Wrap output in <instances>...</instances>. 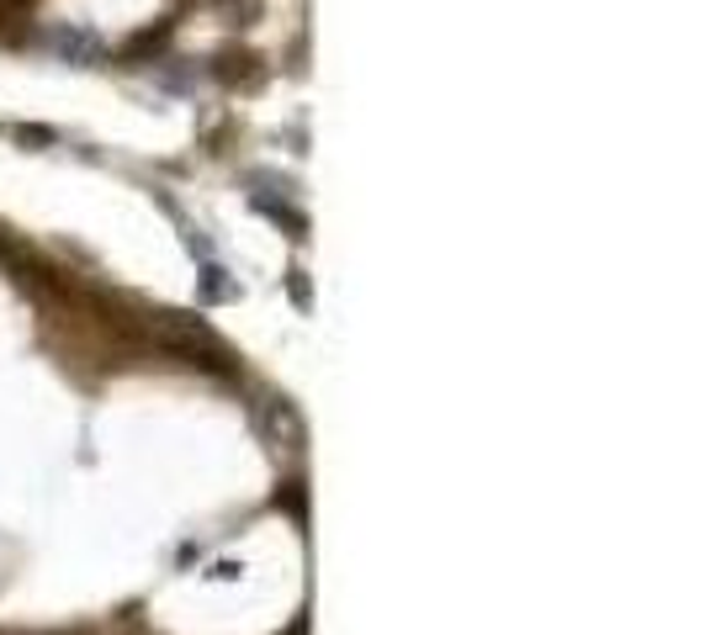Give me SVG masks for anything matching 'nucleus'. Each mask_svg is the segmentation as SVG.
Returning <instances> with one entry per match:
<instances>
[{
	"label": "nucleus",
	"instance_id": "obj_2",
	"mask_svg": "<svg viewBox=\"0 0 705 635\" xmlns=\"http://www.w3.org/2000/svg\"><path fill=\"white\" fill-rule=\"evenodd\" d=\"M255 413H260V429H265V435L276 439L282 450H297V445H302V435H308V429H302V419H297V408H292L287 397L265 393V397H260V408H255Z\"/></svg>",
	"mask_w": 705,
	"mask_h": 635
},
{
	"label": "nucleus",
	"instance_id": "obj_1",
	"mask_svg": "<svg viewBox=\"0 0 705 635\" xmlns=\"http://www.w3.org/2000/svg\"><path fill=\"white\" fill-rule=\"evenodd\" d=\"M154 339L175 350L186 360H202V365H223V345L212 334L202 318H186V313H154Z\"/></svg>",
	"mask_w": 705,
	"mask_h": 635
}]
</instances>
